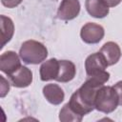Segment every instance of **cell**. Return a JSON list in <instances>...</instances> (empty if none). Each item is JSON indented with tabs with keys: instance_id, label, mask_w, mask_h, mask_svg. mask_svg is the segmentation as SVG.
<instances>
[{
	"instance_id": "obj_9",
	"label": "cell",
	"mask_w": 122,
	"mask_h": 122,
	"mask_svg": "<svg viewBox=\"0 0 122 122\" xmlns=\"http://www.w3.org/2000/svg\"><path fill=\"white\" fill-rule=\"evenodd\" d=\"M40 79L42 81L55 80L59 73V60L51 58L42 63L39 69Z\"/></svg>"
},
{
	"instance_id": "obj_17",
	"label": "cell",
	"mask_w": 122,
	"mask_h": 122,
	"mask_svg": "<svg viewBox=\"0 0 122 122\" xmlns=\"http://www.w3.org/2000/svg\"><path fill=\"white\" fill-rule=\"evenodd\" d=\"M112 87L114 88V90L117 92L118 100H119V105L122 106V80L121 81H118L117 83H115Z\"/></svg>"
},
{
	"instance_id": "obj_14",
	"label": "cell",
	"mask_w": 122,
	"mask_h": 122,
	"mask_svg": "<svg viewBox=\"0 0 122 122\" xmlns=\"http://www.w3.org/2000/svg\"><path fill=\"white\" fill-rule=\"evenodd\" d=\"M0 18H1V38H2L1 49H2L12 38L14 33V24L12 20L6 15H1Z\"/></svg>"
},
{
	"instance_id": "obj_11",
	"label": "cell",
	"mask_w": 122,
	"mask_h": 122,
	"mask_svg": "<svg viewBox=\"0 0 122 122\" xmlns=\"http://www.w3.org/2000/svg\"><path fill=\"white\" fill-rule=\"evenodd\" d=\"M42 92L47 101L52 105H59L64 101V91L57 84H47L44 86Z\"/></svg>"
},
{
	"instance_id": "obj_6",
	"label": "cell",
	"mask_w": 122,
	"mask_h": 122,
	"mask_svg": "<svg viewBox=\"0 0 122 122\" xmlns=\"http://www.w3.org/2000/svg\"><path fill=\"white\" fill-rule=\"evenodd\" d=\"M10 84L15 88H27L32 82V71L25 67L20 66L16 71L8 75Z\"/></svg>"
},
{
	"instance_id": "obj_1",
	"label": "cell",
	"mask_w": 122,
	"mask_h": 122,
	"mask_svg": "<svg viewBox=\"0 0 122 122\" xmlns=\"http://www.w3.org/2000/svg\"><path fill=\"white\" fill-rule=\"evenodd\" d=\"M110 79V73L107 72L99 76H87L86 81L71 96L69 106L78 115H84L92 112L95 107V97L98 90Z\"/></svg>"
},
{
	"instance_id": "obj_7",
	"label": "cell",
	"mask_w": 122,
	"mask_h": 122,
	"mask_svg": "<svg viewBox=\"0 0 122 122\" xmlns=\"http://www.w3.org/2000/svg\"><path fill=\"white\" fill-rule=\"evenodd\" d=\"M79 0H62L57 10V17L64 21L72 20L80 12Z\"/></svg>"
},
{
	"instance_id": "obj_4",
	"label": "cell",
	"mask_w": 122,
	"mask_h": 122,
	"mask_svg": "<svg viewBox=\"0 0 122 122\" xmlns=\"http://www.w3.org/2000/svg\"><path fill=\"white\" fill-rule=\"evenodd\" d=\"M108 63L104 55L98 51L90 54L85 60V70L87 76H99L103 75L106 72Z\"/></svg>"
},
{
	"instance_id": "obj_13",
	"label": "cell",
	"mask_w": 122,
	"mask_h": 122,
	"mask_svg": "<svg viewBox=\"0 0 122 122\" xmlns=\"http://www.w3.org/2000/svg\"><path fill=\"white\" fill-rule=\"evenodd\" d=\"M76 74L75 65L70 60H59V73L56 77L57 82L67 83L74 78Z\"/></svg>"
},
{
	"instance_id": "obj_10",
	"label": "cell",
	"mask_w": 122,
	"mask_h": 122,
	"mask_svg": "<svg viewBox=\"0 0 122 122\" xmlns=\"http://www.w3.org/2000/svg\"><path fill=\"white\" fill-rule=\"evenodd\" d=\"M100 52L104 55L109 66H112V65L116 64L121 57L120 47L118 46V44H116L115 42H112V41H109V42L105 43L101 47Z\"/></svg>"
},
{
	"instance_id": "obj_12",
	"label": "cell",
	"mask_w": 122,
	"mask_h": 122,
	"mask_svg": "<svg viewBox=\"0 0 122 122\" xmlns=\"http://www.w3.org/2000/svg\"><path fill=\"white\" fill-rule=\"evenodd\" d=\"M85 7L88 13L94 18H104L109 14V7L103 0H86Z\"/></svg>"
},
{
	"instance_id": "obj_3",
	"label": "cell",
	"mask_w": 122,
	"mask_h": 122,
	"mask_svg": "<svg viewBox=\"0 0 122 122\" xmlns=\"http://www.w3.org/2000/svg\"><path fill=\"white\" fill-rule=\"evenodd\" d=\"M118 105V95L113 87L104 85L98 90L95 97V110L104 113H111Z\"/></svg>"
},
{
	"instance_id": "obj_8",
	"label": "cell",
	"mask_w": 122,
	"mask_h": 122,
	"mask_svg": "<svg viewBox=\"0 0 122 122\" xmlns=\"http://www.w3.org/2000/svg\"><path fill=\"white\" fill-rule=\"evenodd\" d=\"M20 56L13 51H8L0 56V71L7 75L16 71L21 66Z\"/></svg>"
},
{
	"instance_id": "obj_5",
	"label": "cell",
	"mask_w": 122,
	"mask_h": 122,
	"mask_svg": "<svg viewBox=\"0 0 122 122\" xmlns=\"http://www.w3.org/2000/svg\"><path fill=\"white\" fill-rule=\"evenodd\" d=\"M105 34L104 28L96 23L88 22L86 23L80 30L81 39L87 44H97L99 43Z\"/></svg>"
},
{
	"instance_id": "obj_19",
	"label": "cell",
	"mask_w": 122,
	"mask_h": 122,
	"mask_svg": "<svg viewBox=\"0 0 122 122\" xmlns=\"http://www.w3.org/2000/svg\"><path fill=\"white\" fill-rule=\"evenodd\" d=\"M103 1L109 8H113L117 5H119L122 0H103Z\"/></svg>"
},
{
	"instance_id": "obj_16",
	"label": "cell",
	"mask_w": 122,
	"mask_h": 122,
	"mask_svg": "<svg viewBox=\"0 0 122 122\" xmlns=\"http://www.w3.org/2000/svg\"><path fill=\"white\" fill-rule=\"evenodd\" d=\"M22 2H23V0H1L2 5L9 8V9L15 8L18 5H20Z\"/></svg>"
},
{
	"instance_id": "obj_18",
	"label": "cell",
	"mask_w": 122,
	"mask_h": 122,
	"mask_svg": "<svg viewBox=\"0 0 122 122\" xmlns=\"http://www.w3.org/2000/svg\"><path fill=\"white\" fill-rule=\"evenodd\" d=\"M1 80H2V85H1V97H4L10 91V85H9V82L7 83L5 78L3 76H1Z\"/></svg>"
},
{
	"instance_id": "obj_2",
	"label": "cell",
	"mask_w": 122,
	"mask_h": 122,
	"mask_svg": "<svg viewBox=\"0 0 122 122\" xmlns=\"http://www.w3.org/2000/svg\"><path fill=\"white\" fill-rule=\"evenodd\" d=\"M19 56L26 64L37 65L48 56V50L46 46L36 40H27L23 42L19 50Z\"/></svg>"
},
{
	"instance_id": "obj_15",
	"label": "cell",
	"mask_w": 122,
	"mask_h": 122,
	"mask_svg": "<svg viewBox=\"0 0 122 122\" xmlns=\"http://www.w3.org/2000/svg\"><path fill=\"white\" fill-rule=\"evenodd\" d=\"M59 119L62 122H80L83 117L73 112L69 106V103H66L59 112Z\"/></svg>"
}]
</instances>
